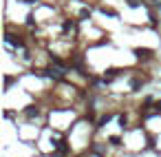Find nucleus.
Wrapping results in <instances>:
<instances>
[{"mask_svg": "<svg viewBox=\"0 0 161 157\" xmlns=\"http://www.w3.org/2000/svg\"><path fill=\"white\" fill-rule=\"evenodd\" d=\"M135 55H137V60H150L152 51L150 49H135Z\"/></svg>", "mask_w": 161, "mask_h": 157, "instance_id": "nucleus-1", "label": "nucleus"}, {"mask_svg": "<svg viewBox=\"0 0 161 157\" xmlns=\"http://www.w3.org/2000/svg\"><path fill=\"white\" fill-rule=\"evenodd\" d=\"M55 148H58V153H66V150H69V146H66V142H64V139H60V142L58 144H55Z\"/></svg>", "mask_w": 161, "mask_h": 157, "instance_id": "nucleus-2", "label": "nucleus"}, {"mask_svg": "<svg viewBox=\"0 0 161 157\" xmlns=\"http://www.w3.org/2000/svg\"><path fill=\"white\" fill-rule=\"evenodd\" d=\"M7 42H11V44H16V47H22V40H18V38H13V36H7Z\"/></svg>", "mask_w": 161, "mask_h": 157, "instance_id": "nucleus-3", "label": "nucleus"}, {"mask_svg": "<svg viewBox=\"0 0 161 157\" xmlns=\"http://www.w3.org/2000/svg\"><path fill=\"white\" fill-rule=\"evenodd\" d=\"M73 29H75V22H71V20H66V22H64V31H66V33H69V31H73Z\"/></svg>", "mask_w": 161, "mask_h": 157, "instance_id": "nucleus-4", "label": "nucleus"}, {"mask_svg": "<svg viewBox=\"0 0 161 157\" xmlns=\"http://www.w3.org/2000/svg\"><path fill=\"white\" fill-rule=\"evenodd\" d=\"M27 115H29V117H33V115H35V117H38V115H40V111H38L35 106H29V111H27Z\"/></svg>", "mask_w": 161, "mask_h": 157, "instance_id": "nucleus-5", "label": "nucleus"}, {"mask_svg": "<svg viewBox=\"0 0 161 157\" xmlns=\"http://www.w3.org/2000/svg\"><path fill=\"white\" fill-rule=\"evenodd\" d=\"M106 122H110V115H104L102 120H99V126H104V124H106Z\"/></svg>", "mask_w": 161, "mask_h": 157, "instance_id": "nucleus-6", "label": "nucleus"}, {"mask_svg": "<svg viewBox=\"0 0 161 157\" xmlns=\"http://www.w3.org/2000/svg\"><path fill=\"white\" fill-rule=\"evenodd\" d=\"M154 113H157V115H161V102H157V104H154Z\"/></svg>", "mask_w": 161, "mask_h": 157, "instance_id": "nucleus-7", "label": "nucleus"}, {"mask_svg": "<svg viewBox=\"0 0 161 157\" xmlns=\"http://www.w3.org/2000/svg\"><path fill=\"white\" fill-rule=\"evenodd\" d=\"M139 2H141V0H128L130 7H139Z\"/></svg>", "mask_w": 161, "mask_h": 157, "instance_id": "nucleus-8", "label": "nucleus"}, {"mask_svg": "<svg viewBox=\"0 0 161 157\" xmlns=\"http://www.w3.org/2000/svg\"><path fill=\"white\" fill-rule=\"evenodd\" d=\"M110 144H113V146H119V137H110Z\"/></svg>", "mask_w": 161, "mask_h": 157, "instance_id": "nucleus-9", "label": "nucleus"}, {"mask_svg": "<svg viewBox=\"0 0 161 157\" xmlns=\"http://www.w3.org/2000/svg\"><path fill=\"white\" fill-rule=\"evenodd\" d=\"M60 155H62V153H53V155H51V157H60Z\"/></svg>", "mask_w": 161, "mask_h": 157, "instance_id": "nucleus-10", "label": "nucleus"}]
</instances>
